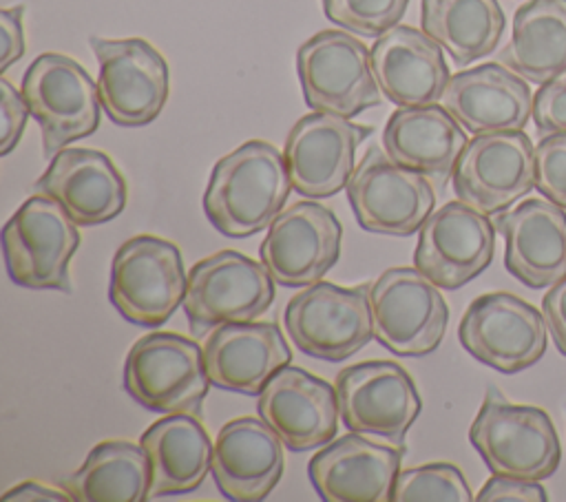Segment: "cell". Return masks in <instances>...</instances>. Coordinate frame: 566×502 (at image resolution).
<instances>
[{"label": "cell", "mask_w": 566, "mask_h": 502, "mask_svg": "<svg viewBox=\"0 0 566 502\" xmlns=\"http://www.w3.org/2000/svg\"><path fill=\"white\" fill-rule=\"evenodd\" d=\"M290 190L285 155L270 142L250 139L214 164L203 212L221 234L252 237L276 219Z\"/></svg>", "instance_id": "cell-1"}, {"label": "cell", "mask_w": 566, "mask_h": 502, "mask_svg": "<svg viewBox=\"0 0 566 502\" xmlns=\"http://www.w3.org/2000/svg\"><path fill=\"white\" fill-rule=\"evenodd\" d=\"M469 440L491 473L546 480L562 462V447L551 416L531 405L509 402L489 387L471 422Z\"/></svg>", "instance_id": "cell-2"}, {"label": "cell", "mask_w": 566, "mask_h": 502, "mask_svg": "<svg viewBox=\"0 0 566 502\" xmlns=\"http://www.w3.org/2000/svg\"><path fill=\"white\" fill-rule=\"evenodd\" d=\"M210 385L203 347L175 332L142 336L124 363V389L150 411L201 416Z\"/></svg>", "instance_id": "cell-3"}, {"label": "cell", "mask_w": 566, "mask_h": 502, "mask_svg": "<svg viewBox=\"0 0 566 502\" xmlns=\"http://www.w3.org/2000/svg\"><path fill=\"white\" fill-rule=\"evenodd\" d=\"M77 245V223L55 199L38 192L2 228L7 272L29 290L71 292L69 263Z\"/></svg>", "instance_id": "cell-4"}, {"label": "cell", "mask_w": 566, "mask_h": 502, "mask_svg": "<svg viewBox=\"0 0 566 502\" xmlns=\"http://www.w3.org/2000/svg\"><path fill=\"white\" fill-rule=\"evenodd\" d=\"M303 100L312 111L356 117L380 104L369 49L354 33L323 29L296 51Z\"/></svg>", "instance_id": "cell-5"}, {"label": "cell", "mask_w": 566, "mask_h": 502, "mask_svg": "<svg viewBox=\"0 0 566 502\" xmlns=\"http://www.w3.org/2000/svg\"><path fill=\"white\" fill-rule=\"evenodd\" d=\"M186 283L179 248L155 234H137L113 257L108 299L126 321L159 327L184 303Z\"/></svg>", "instance_id": "cell-6"}, {"label": "cell", "mask_w": 566, "mask_h": 502, "mask_svg": "<svg viewBox=\"0 0 566 502\" xmlns=\"http://www.w3.org/2000/svg\"><path fill=\"white\" fill-rule=\"evenodd\" d=\"M20 91L42 130V150L51 159L71 142L99 126V91L86 69L62 53H42L24 71Z\"/></svg>", "instance_id": "cell-7"}, {"label": "cell", "mask_w": 566, "mask_h": 502, "mask_svg": "<svg viewBox=\"0 0 566 502\" xmlns=\"http://www.w3.org/2000/svg\"><path fill=\"white\" fill-rule=\"evenodd\" d=\"M274 301V279L250 257L221 250L188 272L184 312L195 336L226 323H248L265 314Z\"/></svg>", "instance_id": "cell-8"}, {"label": "cell", "mask_w": 566, "mask_h": 502, "mask_svg": "<svg viewBox=\"0 0 566 502\" xmlns=\"http://www.w3.org/2000/svg\"><path fill=\"white\" fill-rule=\"evenodd\" d=\"M374 338L398 356L438 349L449 323L440 287L418 268H389L369 285Z\"/></svg>", "instance_id": "cell-9"}, {"label": "cell", "mask_w": 566, "mask_h": 502, "mask_svg": "<svg viewBox=\"0 0 566 502\" xmlns=\"http://www.w3.org/2000/svg\"><path fill=\"white\" fill-rule=\"evenodd\" d=\"M345 190L358 226L376 234L409 237L436 206L431 179L398 164L378 146L365 153Z\"/></svg>", "instance_id": "cell-10"}, {"label": "cell", "mask_w": 566, "mask_h": 502, "mask_svg": "<svg viewBox=\"0 0 566 502\" xmlns=\"http://www.w3.org/2000/svg\"><path fill=\"white\" fill-rule=\"evenodd\" d=\"M369 287L318 281L294 294L283 321L292 343L307 356L338 363L363 349L371 332Z\"/></svg>", "instance_id": "cell-11"}, {"label": "cell", "mask_w": 566, "mask_h": 502, "mask_svg": "<svg viewBox=\"0 0 566 502\" xmlns=\"http://www.w3.org/2000/svg\"><path fill=\"white\" fill-rule=\"evenodd\" d=\"M546 334L544 314L511 292L473 299L458 325L462 347L502 374L533 367L546 352Z\"/></svg>", "instance_id": "cell-12"}, {"label": "cell", "mask_w": 566, "mask_h": 502, "mask_svg": "<svg viewBox=\"0 0 566 502\" xmlns=\"http://www.w3.org/2000/svg\"><path fill=\"white\" fill-rule=\"evenodd\" d=\"M451 181L460 201L489 217L500 215L535 188V146L524 130L475 135Z\"/></svg>", "instance_id": "cell-13"}, {"label": "cell", "mask_w": 566, "mask_h": 502, "mask_svg": "<svg viewBox=\"0 0 566 502\" xmlns=\"http://www.w3.org/2000/svg\"><path fill=\"white\" fill-rule=\"evenodd\" d=\"M99 64L97 91L102 108L117 126H146L168 100V64L142 38H91Z\"/></svg>", "instance_id": "cell-14"}, {"label": "cell", "mask_w": 566, "mask_h": 502, "mask_svg": "<svg viewBox=\"0 0 566 502\" xmlns=\"http://www.w3.org/2000/svg\"><path fill=\"white\" fill-rule=\"evenodd\" d=\"M340 420L349 431L402 445L420 414L411 376L391 360H363L336 376Z\"/></svg>", "instance_id": "cell-15"}, {"label": "cell", "mask_w": 566, "mask_h": 502, "mask_svg": "<svg viewBox=\"0 0 566 502\" xmlns=\"http://www.w3.org/2000/svg\"><path fill=\"white\" fill-rule=\"evenodd\" d=\"M340 239L343 226L327 206L296 201L268 226L259 257L276 283L303 287L318 283L336 265Z\"/></svg>", "instance_id": "cell-16"}, {"label": "cell", "mask_w": 566, "mask_h": 502, "mask_svg": "<svg viewBox=\"0 0 566 502\" xmlns=\"http://www.w3.org/2000/svg\"><path fill=\"white\" fill-rule=\"evenodd\" d=\"M493 250L495 223L458 199L436 208L420 226L413 263L440 290H458L491 265Z\"/></svg>", "instance_id": "cell-17"}, {"label": "cell", "mask_w": 566, "mask_h": 502, "mask_svg": "<svg viewBox=\"0 0 566 502\" xmlns=\"http://www.w3.org/2000/svg\"><path fill=\"white\" fill-rule=\"evenodd\" d=\"M369 135V126L334 113L312 111L296 119L283 148L292 190L310 199L343 190L354 172L356 150Z\"/></svg>", "instance_id": "cell-18"}, {"label": "cell", "mask_w": 566, "mask_h": 502, "mask_svg": "<svg viewBox=\"0 0 566 502\" xmlns=\"http://www.w3.org/2000/svg\"><path fill=\"white\" fill-rule=\"evenodd\" d=\"M256 409L292 451L327 445L338 431L336 387L301 367H281L259 394Z\"/></svg>", "instance_id": "cell-19"}, {"label": "cell", "mask_w": 566, "mask_h": 502, "mask_svg": "<svg viewBox=\"0 0 566 502\" xmlns=\"http://www.w3.org/2000/svg\"><path fill=\"white\" fill-rule=\"evenodd\" d=\"M405 447L347 433L327 442L307 464L310 482L327 502H389Z\"/></svg>", "instance_id": "cell-20"}, {"label": "cell", "mask_w": 566, "mask_h": 502, "mask_svg": "<svg viewBox=\"0 0 566 502\" xmlns=\"http://www.w3.org/2000/svg\"><path fill=\"white\" fill-rule=\"evenodd\" d=\"M504 237V265L524 285L539 290L566 279V212L551 199H524L495 215Z\"/></svg>", "instance_id": "cell-21"}, {"label": "cell", "mask_w": 566, "mask_h": 502, "mask_svg": "<svg viewBox=\"0 0 566 502\" xmlns=\"http://www.w3.org/2000/svg\"><path fill=\"white\" fill-rule=\"evenodd\" d=\"M210 469L223 498L259 502L283 475V440L263 418L239 416L219 429Z\"/></svg>", "instance_id": "cell-22"}, {"label": "cell", "mask_w": 566, "mask_h": 502, "mask_svg": "<svg viewBox=\"0 0 566 502\" xmlns=\"http://www.w3.org/2000/svg\"><path fill=\"white\" fill-rule=\"evenodd\" d=\"M77 226H99L126 208V181L111 157L93 148H62L35 181Z\"/></svg>", "instance_id": "cell-23"}, {"label": "cell", "mask_w": 566, "mask_h": 502, "mask_svg": "<svg viewBox=\"0 0 566 502\" xmlns=\"http://www.w3.org/2000/svg\"><path fill=\"white\" fill-rule=\"evenodd\" d=\"M440 102L473 135L524 130L533 115L528 80L502 62L458 71L449 77Z\"/></svg>", "instance_id": "cell-24"}, {"label": "cell", "mask_w": 566, "mask_h": 502, "mask_svg": "<svg viewBox=\"0 0 566 502\" xmlns=\"http://www.w3.org/2000/svg\"><path fill=\"white\" fill-rule=\"evenodd\" d=\"M444 49L416 27L396 24L369 49L380 93L396 106H427L442 100L449 84Z\"/></svg>", "instance_id": "cell-25"}, {"label": "cell", "mask_w": 566, "mask_h": 502, "mask_svg": "<svg viewBox=\"0 0 566 502\" xmlns=\"http://www.w3.org/2000/svg\"><path fill=\"white\" fill-rule=\"evenodd\" d=\"M292 352L276 323H226L203 343V363L214 387L259 396Z\"/></svg>", "instance_id": "cell-26"}, {"label": "cell", "mask_w": 566, "mask_h": 502, "mask_svg": "<svg viewBox=\"0 0 566 502\" xmlns=\"http://www.w3.org/2000/svg\"><path fill=\"white\" fill-rule=\"evenodd\" d=\"M467 142L458 119L438 104L398 106L382 130L385 153L398 164L427 175L438 188H444L453 175Z\"/></svg>", "instance_id": "cell-27"}, {"label": "cell", "mask_w": 566, "mask_h": 502, "mask_svg": "<svg viewBox=\"0 0 566 502\" xmlns=\"http://www.w3.org/2000/svg\"><path fill=\"white\" fill-rule=\"evenodd\" d=\"M139 445L150 462L148 500L190 493L212 471V442L199 416L168 414L144 431Z\"/></svg>", "instance_id": "cell-28"}, {"label": "cell", "mask_w": 566, "mask_h": 502, "mask_svg": "<svg viewBox=\"0 0 566 502\" xmlns=\"http://www.w3.org/2000/svg\"><path fill=\"white\" fill-rule=\"evenodd\" d=\"M497 60L533 84L566 71V0H528L513 15V31Z\"/></svg>", "instance_id": "cell-29"}, {"label": "cell", "mask_w": 566, "mask_h": 502, "mask_svg": "<svg viewBox=\"0 0 566 502\" xmlns=\"http://www.w3.org/2000/svg\"><path fill=\"white\" fill-rule=\"evenodd\" d=\"M420 24L455 66H469L497 49L506 18L497 0H422Z\"/></svg>", "instance_id": "cell-30"}, {"label": "cell", "mask_w": 566, "mask_h": 502, "mask_svg": "<svg viewBox=\"0 0 566 502\" xmlns=\"http://www.w3.org/2000/svg\"><path fill=\"white\" fill-rule=\"evenodd\" d=\"M148 453L128 440L95 445L84 464L66 480V491L80 502H142L148 500Z\"/></svg>", "instance_id": "cell-31"}, {"label": "cell", "mask_w": 566, "mask_h": 502, "mask_svg": "<svg viewBox=\"0 0 566 502\" xmlns=\"http://www.w3.org/2000/svg\"><path fill=\"white\" fill-rule=\"evenodd\" d=\"M394 502H469L473 493L455 464L431 462L398 473Z\"/></svg>", "instance_id": "cell-32"}, {"label": "cell", "mask_w": 566, "mask_h": 502, "mask_svg": "<svg viewBox=\"0 0 566 502\" xmlns=\"http://www.w3.org/2000/svg\"><path fill=\"white\" fill-rule=\"evenodd\" d=\"M409 0H323L329 22L354 33L378 38L400 22Z\"/></svg>", "instance_id": "cell-33"}, {"label": "cell", "mask_w": 566, "mask_h": 502, "mask_svg": "<svg viewBox=\"0 0 566 502\" xmlns=\"http://www.w3.org/2000/svg\"><path fill=\"white\" fill-rule=\"evenodd\" d=\"M535 188L566 210V133L544 135L535 146Z\"/></svg>", "instance_id": "cell-34"}, {"label": "cell", "mask_w": 566, "mask_h": 502, "mask_svg": "<svg viewBox=\"0 0 566 502\" xmlns=\"http://www.w3.org/2000/svg\"><path fill=\"white\" fill-rule=\"evenodd\" d=\"M533 122L539 135L566 133V71L539 84L533 95Z\"/></svg>", "instance_id": "cell-35"}, {"label": "cell", "mask_w": 566, "mask_h": 502, "mask_svg": "<svg viewBox=\"0 0 566 502\" xmlns=\"http://www.w3.org/2000/svg\"><path fill=\"white\" fill-rule=\"evenodd\" d=\"M31 115L29 104L7 77L0 80V119H2V133H0V155H9L27 126V117Z\"/></svg>", "instance_id": "cell-36"}, {"label": "cell", "mask_w": 566, "mask_h": 502, "mask_svg": "<svg viewBox=\"0 0 566 502\" xmlns=\"http://www.w3.org/2000/svg\"><path fill=\"white\" fill-rule=\"evenodd\" d=\"M478 502H546L539 480H522L493 473L475 495Z\"/></svg>", "instance_id": "cell-37"}, {"label": "cell", "mask_w": 566, "mask_h": 502, "mask_svg": "<svg viewBox=\"0 0 566 502\" xmlns=\"http://www.w3.org/2000/svg\"><path fill=\"white\" fill-rule=\"evenodd\" d=\"M24 7H7L0 11V33H2V53L0 71H7L24 53V29H22Z\"/></svg>", "instance_id": "cell-38"}, {"label": "cell", "mask_w": 566, "mask_h": 502, "mask_svg": "<svg viewBox=\"0 0 566 502\" xmlns=\"http://www.w3.org/2000/svg\"><path fill=\"white\" fill-rule=\"evenodd\" d=\"M542 314L548 334L555 341V347L566 356V279L551 285V290L542 299Z\"/></svg>", "instance_id": "cell-39"}, {"label": "cell", "mask_w": 566, "mask_h": 502, "mask_svg": "<svg viewBox=\"0 0 566 502\" xmlns=\"http://www.w3.org/2000/svg\"><path fill=\"white\" fill-rule=\"evenodd\" d=\"M4 502H69L73 500V495L66 491H60V489H51L42 482H22L13 489H9L4 495H2Z\"/></svg>", "instance_id": "cell-40"}]
</instances>
